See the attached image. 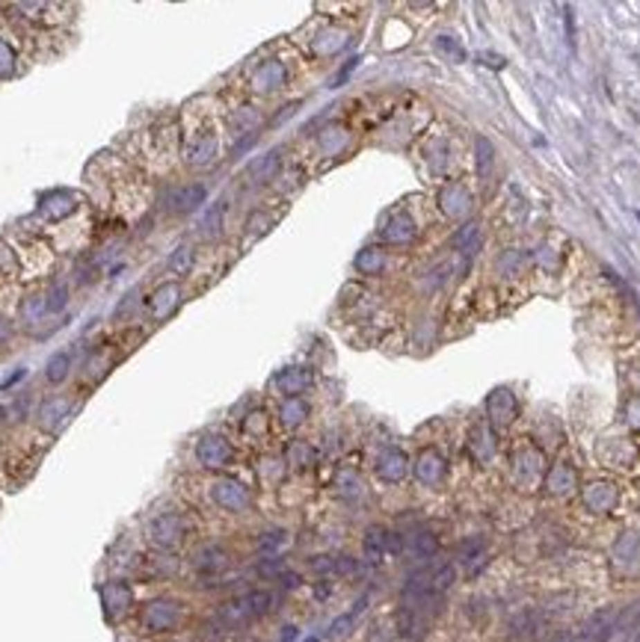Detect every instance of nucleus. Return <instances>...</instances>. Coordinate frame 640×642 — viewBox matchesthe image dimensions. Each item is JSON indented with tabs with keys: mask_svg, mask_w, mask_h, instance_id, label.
<instances>
[{
	"mask_svg": "<svg viewBox=\"0 0 640 642\" xmlns=\"http://www.w3.org/2000/svg\"><path fill=\"white\" fill-rule=\"evenodd\" d=\"M273 604V595L270 592H249L244 598H235V601H228L223 610H219V622L226 625H244V622H253V619L264 616Z\"/></svg>",
	"mask_w": 640,
	"mask_h": 642,
	"instance_id": "obj_1",
	"label": "nucleus"
},
{
	"mask_svg": "<svg viewBox=\"0 0 640 642\" xmlns=\"http://www.w3.org/2000/svg\"><path fill=\"white\" fill-rule=\"evenodd\" d=\"M442 207H445V214H450V216H463V214H468V207H471V196L466 193L463 187H448L445 193H442Z\"/></svg>",
	"mask_w": 640,
	"mask_h": 642,
	"instance_id": "obj_2",
	"label": "nucleus"
},
{
	"mask_svg": "<svg viewBox=\"0 0 640 642\" xmlns=\"http://www.w3.org/2000/svg\"><path fill=\"white\" fill-rule=\"evenodd\" d=\"M477 243H480V228H477V223H466V225L454 234V240H450V246H454L457 252H466V255H471V252L477 249Z\"/></svg>",
	"mask_w": 640,
	"mask_h": 642,
	"instance_id": "obj_3",
	"label": "nucleus"
},
{
	"mask_svg": "<svg viewBox=\"0 0 640 642\" xmlns=\"http://www.w3.org/2000/svg\"><path fill=\"white\" fill-rule=\"evenodd\" d=\"M495 166V149L486 136H477V178H486Z\"/></svg>",
	"mask_w": 640,
	"mask_h": 642,
	"instance_id": "obj_4",
	"label": "nucleus"
},
{
	"mask_svg": "<svg viewBox=\"0 0 640 642\" xmlns=\"http://www.w3.org/2000/svg\"><path fill=\"white\" fill-rule=\"evenodd\" d=\"M385 237H388V240H397V243H406V240H412V237H415L412 219H409V216H394L392 225H388V231H385Z\"/></svg>",
	"mask_w": 640,
	"mask_h": 642,
	"instance_id": "obj_5",
	"label": "nucleus"
},
{
	"mask_svg": "<svg viewBox=\"0 0 640 642\" xmlns=\"http://www.w3.org/2000/svg\"><path fill=\"white\" fill-rule=\"evenodd\" d=\"M202 198H205V189L202 187H187L181 196H178V210H193L202 205Z\"/></svg>",
	"mask_w": 640,
	"mask_h": 642,
	"instance_id": "obj_6",
	"label": "nucleus"
},
{
	"mask_svg": "<svg viewBox=\"0 0 640 642\" xmlns=\"http://www.w3.org/2000/svg\"><path fill=\"white\" fill-rule=\"evenodd\" d=\"M66 373H68V355L60 352L48 364V379H51V382H60V379H66Z\"/></svg>",
	"mask_w": 640,
	"mask_h": 642,
	"instance_id": "obj_7",
	"label": "nucleus"
},
{
	"mask_svg": "<svg viewBox=\"0 0 640 642\" xmlns=\"http://www.w3.org/2000/svg\"><path fill=\"white\" fill-rule=\"evenodd\" d=\"M362 607H365V601H362V604H356V610H353V613H347V616H341L338 622H335V625L329 627V636H332V639H341L344 634H347V627L353 625V619H356V616L362 613Z\"/></svg>",
	"mask_w": 640,
	"mask_h": 642,
	"instance_id": "obj_8",
	"label": "nucleus"
},
{
	"mask_svg": "<svg viewBox=\"0 0 640 642\" xmlns=\"http://www.w3.org/2000/svg\"><path fill=\"white\" fill-rule=\"evenodd\" d=\"M359 270H365V272L383 270V255H380L376 249H365V255L359 258Z\"/></svg>",
	"mask_w": 640,
	"mask_h": 642,
	"instance_id": "obj_9",
	"label": "nucleus"
},
{
	"mask_svg": "<svg viewBox=\"0 0 640 642\" xmlns=\"http://www.w3.org/2000/svg\"><path fill=\"white\" fill-rule=\"evenodd\" d=\"M439 48H442V50H448V54H450V57H457V59H466V50H463V45H459V41H450L448 36H442V39H439Z\"/></svg>",
	"mask_w": 640,
	"mask_h": 642,
	"instance_id": "obj_10",
	"label": "nucleus"
},
{
	"mask_svg": "<svg viewBox=\"0 0 640 642\" xmlns=\"http://www.w3.org/2000/svg\"><path fill=\"white\" fill-rule=\"evenodd\" d=\"M356 66H359V57H353V59L347 62V66H344V68L338 71V77H335V80H332V83H335V86H341V83H344V80H347V75H350V71H353Z\"/></svg>",
	"mask_w": 640,
	"mask_h": 642,
	"instance_id": "obj_11",
	"label": "nucleus"
},
{
	"mask_svg": "<svg viewBox=\"0 0 640 642\" xmlns=\"http://www.w3.org/2000/svg\"><path fill=\"white\" fill-rule=\"evenodd\" d=\"M572 36H575V21H572V9L566 6V39H569V45H572Z\"/></svg>",
	"mask_w": 640,
	"mask_h": 642,
	"instance_id": "obj_12",
	"label": "nucleus"
},
{
	"mask_svg": "<svg viewBox=\"0 0 640 642\" xmlns=\"http://www.w3.org/2000/svg\"><path fill=\"white\" fill-rule=\"evenodd\" d=\"M178 252H181V255L175 258V264H172V267H175V270H184V267H187V261H190V255H187L190 249H178Z\"/></svg>",
	"mask_w": 640,
	"mask_h": 642,
	"instance_id": "obj_13",
	"label": "nucleus"
},
{
	"mask_svg": "<svg viewBox=\"0 0 640 642\" xmlns=\"http://www.w3.org/2000/svg\"><path fill=\"white\" fill-rule=\"evenodd\" d=\"M293 636H297V630L288 627V630H285V639H282V642H293Z\"/></svg>",
	"mask_w": 640,
	"mask_h": 642,
	"instance_id": "obj_14",
	"label": "nucleus"
},
{
	"mask_svg": "<svg viewBox=\"0 0 640 642\" xmlns=\"http://www.w3.org/2000/svg\"><path fill=\"white\" fill-rule=\"evenodd\" d=\"M0 417H3V408H0Z\"/></svg>",
	"mask_w": 640,
	"mask_h": 642,
	"instance_id": "obj_15",
	"label": "nucleus"
},
{
	"mask_svg": "<svg viewBox=\"0 0 640 642\" xmlns=\"http://www.w3.org/2000/svg\"><path fill=\"white\" fill-rule=\"evenodd\" d=\"M309 642H318V639H309Z\"/></svg>",
	"mask_w": 640,
	"mask_h": 642,
	"instance_id": "obj_16",
	"label": "nucleus"
}]
</instances>
